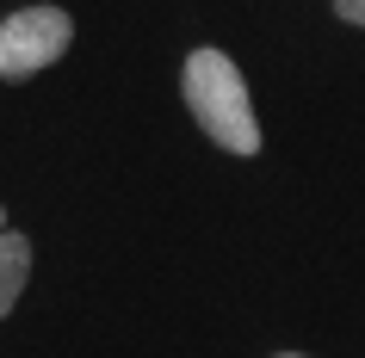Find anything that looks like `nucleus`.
Instances as JSON below:
<instances>
[{
    "label": "nucleus",
    "instance_id": "obj_2",
    "mask_svg": "<svg viewBox=\"0 0 365 358\" xmlns=\"http://www.w3.org/2000/svg\"><path fill=\"white\" fill-rule=\"evenodd\" d=\"M68 38H75V25H68L62 6H25V13H13L0 25V80H31L38 68H50L68 50Z\"/></svg>",
    "mask_w": 365,
    "mask_h": 358
},
{
    "label": "nucleus",
    "instance_id": "obj_1",
    "mask_svg": "<svg viewBox=\"0 0 365 358\" xmlns=\"http://www.w3.org/2000/svg\"><path fill=\"white\" fill-rule=\"evenodd\" d=\"M180 87H186V105H192L198 130L211 136L217 149L260 154V124H254V105H248V80L235 75V62L223 50H192L186 68H180Z\"/></svg>",
    "mask_w": 365,
    "mask_h": 358
},
{
    "label": "nucleus",
    "instance_id": "obj_5",
    "mask_svg": "<svg viewBox=\"0 0 365 358\" xmlns=\"http://www.w3.org/2000/svg\"><path fill=\"white\" fill-rule=\"evenodd\" d=\"M279 358H297V352H279Z\"/></svg>",
    "mask_w": 365,
    "mask_h": 358
},
{
    "label": "nucleus",
    "instance_id": "obj_3",
    "mask_svg": "<svg viewBox=\"0 0 365 358\" xmlns=\"http://www.w3.org/2000/svg\"><path fill=\"white\" fill-rule=\"evenodd\" d=\"M25 272H31V241L0 228V315H13V302L25 290Z\"/></svg>",
    "mask_w": 365,
    "mask_h": 358
},
{
    "label": "nucleus",
    "instance_id": "obj_4",
    "mask_svg": "<svg viewBox=\"0 0 365 358\" xmlns=\"http://www.w3.org/2000/svg\"><path fill=\"white\" fill-rule=\"evenodd\" d=\"M334 13H341L346 25H365V0H334Z\"/></svg>",
    "mask_w": 365,
    "mask_h": 358
}]
</instances>
